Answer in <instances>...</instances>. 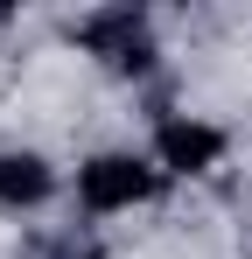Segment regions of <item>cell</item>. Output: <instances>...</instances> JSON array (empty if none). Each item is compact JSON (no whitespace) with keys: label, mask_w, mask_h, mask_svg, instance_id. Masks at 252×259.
I'll return each instance as SVG.
<instances>
[{"label":"cell","mask_w":252,"mask_h":259,"mask_svg":"<svg viewBox=\"0 0 252 259\" xmlns=\"http://www.w3.org/2000/svg\"><path fill=\"white\" fill-rule=\"evenodd\" d=\"M168 175L154 168V154H133V147H105L77 168V203L91 217H119V210H140L161 196Z\"/></svg>","instance_id":"cell-1"},{"label":"cell","mask_w":252,"mask_h":259,"mask_svg":"<svg viewBox=\"0 0 252 259\" xmlns=\"http://www.w3.org/2000/svg\"><path fill=\"white\" fill-rule=\"evenodd\" d=\"M77 42L105 70H119V77H147L154 70V35H147V14L140 7H98V14H84Z\"/></svg>","instance_id":"cell-2"},{"label":"cell","mask_w":252,"mask_h":259,"mask_svg":"<svg viewBox=\"0 0 252 259\" xmlns=\"http://www.w3.org/2000/svg\"><path fill=\"white\" fill-rule=\"evenodd\" d=\"M224 126H210L196 112H161L154 119V140H147V154H154V168L161 175H210L224 161Z\"/></svg>","instance_id":"cell-3"},{"label":"cell","mask_w":252,"mask_h":259,"mask_svg":"<svg viewBox=\"0 0 252 259\" xmlns=\"http://www.w3.org/2000/svg\"><path fill=\"white\" fill-rule=\"evenodd\" d=\"M56 196V168L35 147H7L0 154V210H42Z\"/></svg>","instance_id":"cell-4"},{"label":"cell","mask_w":252,"mask_h":259,"mask_svg":"<svg viewBox=\"0 0 252 259\" xmlns=\"http://www.w3.org/2000/svg\"><path fill=\"white\" fill-rule=\"evenodd\" d=\"M49 259H98V245H91V238H63Z\"/></svg>","instance_id":"cell-5"}]
</instances>
